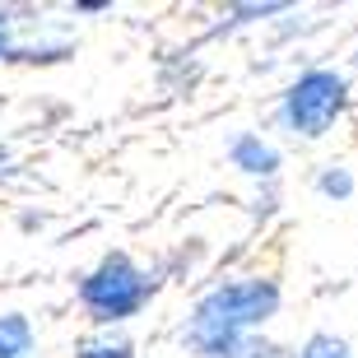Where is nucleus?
Returning a JSON list of instances; mask_svg holds the SVG:
<instances>
[{
    "label": "nucleus",
    "instance_id": "nucleus-7",
    "mask_svg": "<svg viewBox=\"0 0 358 358\" xmlns=\"http://www.w3.org/2000/svg\"><path fill=\"white\" fill-rule=\"evenodd\" d=\"M75 358H131V345H126V340H93V345H84Z\"/></svg>",
    "mask_w": 358,
    "mask_h": 358
},
{
    "label": "nucleus",
    "instance_id": "nucleus-5",
    "mask_svg": "<svg viewBox=\"0 0 358 358\" xmlns=\"http://www.w3.org/2000/svg\"><path fill=\"white\" fill-rule=\"evenodd\" d=\"M233 163H238L242 173H275V149L261 145V140H238V149H233Z\"/></svg>",
    "mask_w": 358,
    "mask_h": 358
},
{
    "label": "nucleus",
    "instance_id": "nucleus-9",
    "mask_svg": "<svg viewBox=\"0 0 358 358\" xmlns=\"http://www.w3.org/2000/svg\"><path fill=\"white\" fill-rule=\"evenodd\" d=\"M0 52H5V19H0Z\"/></svg>",
    "mask_w": 358,
    "mask_h": 358
},
{
    "label": "nucleus",
    "instance_id": "nucleus-6",
    "mask_svg": "<svg viewBox=\"0 0 358 358\" xmlns=\"http://www.w3.org/2000/svg\"><path fill=\"white\" fill-rule=\"evenodd\" d=\"M298 358H349V345H345V340H335V335H312Z\"/></svg>",
    "mask_w": 358,
    "mask_h": 358
},
{
    "label": "nucleus",
    "instance_id": "nucleus-3",
    "mask_svg": "<svg viewBox=\"0 0 358 358\" xmlns=\"http://www.w3.org/2000/svg\"><path fill=\"white\" fill-rule=\"evenodd\" d=\"M340 112H345V80L335 70H307L284 93V121L298 135H321Z\"/></svg>",
    "mask_w": 358,
    "mask_h": 358
},
{
    "label": "nucleus",
    "instance_id": "nucleus-2",
    "mask_svg": "<svg viewBox=\"0 0 358 358\" xmlns=\"http://www.w3.org/2000/svg\"><path fill=\"white\" fill-rule=\"evenodd\" d=\"M149 298V279L126 261V256H107L103 266L84 279V303L98 321H121L135 317Z\"/></svg>",
    "mask_w": 358,
    "mask_h": 358
},
{
    "label": "nucleus",
    "instance_id": "nucleus-1",
    "mask_svg": "<svg viewBox=\"0 0 358 358\" xmlns=\"http://www.w3.org/2000/svg\"><path fill=\"white\" fill-rule=\"evenodd\" d=\"M279 307V289L270 279H247V284H224L214 289L191 317V345L205 358H224L242 345V335L261 326Z\"/></svg>",
    "mask_w": 358,
    "mask_h": 358
},
{
    "label": "nucleus",
    "instance_id": "nucleus-8",
    "mask_svg": "<svg viewBox=\"0 0 358 358\" xmlns=\"http://www.w3.org/2000/svg\"><path fill=\"white\" fill-rule=\"evenodd\" d=\"M321 191H326V196H349V177L345 173H326L321 177Z\"/></svg>",
    "mask_w": 358,
    "mask_h": 358
},
{
    "label": "nucleus",
    "instance_id": "nucleus-4",
    "mask_svg": "<svg viewBox=\"0 0 358 358\" xmlns=\"http://www.w3.org/2000/svg\"><path fill=\"white\" fill-rule=\"evenodd\" d=\"M0 358H38L33 326H28V317H19V312L0 317Z\"/></svg>",
    "mask_w": 358,
    "mask_h": 358
}]
</instances>
